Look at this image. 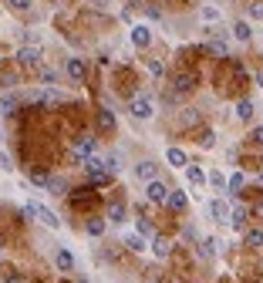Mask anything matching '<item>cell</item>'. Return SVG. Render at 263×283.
Masks as SVG:
<instances>
[{"mask_svg": "<svg viewBox=\"0 0 263 283\" xmlns=\"http://www.w3.org/2000/svg\"><path fill=\"white\" fill-rule=\"evenodd\" d=\"M149 41H152V31L145 27V24H135V27H132V44L135 47H149Z\"/></svg>", "mask_w": 263, "mask_h": 283, "instance_id": "4fadbf2b", "label": "cell"}, {"mask_svg": "<svg viewBox=\"0 0 263 283\" xmlns=\"http://www.w3.org/2000/svg\"><path fill=\"white\" fill-rule=\"evenodd\" d=\"M84 229H88V236H102V233H105V219H88V226H84Z\"/></svg>", "mask_w": 263, "mask_h": 283, "instance_id": "f546056e", "label": "cell"}, {"mask_svg": "<svg viewBox=\"0 0 263 283\" xmlns=\"http://www.w3.org/2000/svg\"><path fill=\"white\" fill-rule=\"evenodd\" d=\"M17 64H24V68H41V47L37 44L17 47Z\"/></svg>", "mask_w": 263, "mask_h": 283, "instance_id": "277c9868", "label": "cell"}, {"mask_svg": "<svg viewBox=\"0 0 263 283\" xmlns=\"http://www.w3.org/2000/svg\"><path fill=\"white\" fill-rule=\"evenodd\" d=\"M243 239H246V246L260 249L263 246V229H246V233H243Z\"/></svg>", "mask_w": 263, "mask_h": 283, "instance_id": "7402d4cb", "label": "cell"}, {"mask_svg": "<svg viewBox=\"0 0 263 283\" xmlns=\"http://www.w3.org/2000/svg\"><path fill=\"white\" fill-rule=\"evenodd\" d=\"M226 185H229V189H233V193H240L243 185H246V179H243V172H233V175H229V179H226Z\"/></svg>", "mask_w": 263, "mask_h": 283, "instance_id": "83f0119b", "label": "cell"}, {"mask_svg": "<svg viewBox=\"0 0 263 283\" xmlns=\"http://www.w3.org/2000/svg\"><path fill=\"white\" fill-rule=\"evenodd\" d=\"M145 199H149V203H165V199H169V185L159 182V179L145 182Z\"/></svg>", "mask_w": 263, "mask_h": 283, "instance_id": "5b68a950", "label": "cell"}, {"mask_svg": "<svg viewBox=\"0 0 263 283\" xmlns=\"http://www.w3.org/2000/svg\"><path fill=\"white\" fill-rule=\"evenodd\" d=\"M108 219H112V223H125V203H112L108 206Z\"/></svg>", "mask_w": 263, "mask_h": 283, "instance_id": "cb8c5ba5", "label": "cell"}, {"mask_svg": "<svg viewBox=\"0 0 263 283\" xmlns=\"http://www.w3.org/2000/svg\"><path fill=\"white\" fill-rule=\"evenodd\" d=\"M152 283H159V280H152Z\"/></svg>", "mask_w": 263, "mask_h": 283, "instance_id": "f6af8a7d", "label": "cell"}, {"mask_svg": "<svg viewBox=\"0 0 263 283\" xmlns=\"http://www.w3.org/2000/svg\"><path fill=\"white\" fill-rule=\"evenodd\" d=\"M128 112L135 115V118H152V115H155V108H152V98H145V95H138V98H132V105H128Z\"/></svg>", "mask_w": 263, "mask_h": 283, "instance_id": "8992f818", "label": "cell"}, {"mask_svg": "<svg viewBox=\"0 0 263 283\" xmlns=\"http://www.w3.org/2000/svg\"><path fill=\"white\" fill-rule=\"evenodd\" d=\"M125 246L132 249V253H145V239L138 236V233H128V236H125Z\"/></svg>", "mask_w": 263, "mask_h": 283, "instance_id": "603a6c76", "label": "cell"}, {"mask_svg": "<svg viewBox=\"0 0 263 283\" xmlns=\"http://www.w3.org/2000/svg\"><path fill=\"white\" fill-rule=\"evenodd\" d=\"M47 179H51L47 172H31V182H34V185H47Z\"/></svg>", "mask_w": 263, "mask_h": 283, "instance_id": "d590c367", "label": "cell"}, {"mask_svg": "<svg viewBox=\"0 0 263 283\" xmlns=\"http://www.w3.org/2000/svg\"><path fill=\"white\" fill-rule=\"evenodd\" d=\"M155 175H159V165H155V162H149V159L135 162V179H142V182H152Z\"/></svg>", "mask_w": 263, "mask_h": 283, "instance_id": "52a82bcc", "label": "cell"}, {"mask_svg": "<svg viewBox=\"0 0 263 283\" xmlns=\"http://www.w3.org/2000/svg\"><path fill=\"white\" fill-rule=\"evenodd\" d=\"M84 172H88V179L98 182V185H105V182L112 179V175H108V169H105V159H98V155H92V159L84 162Z\"/></svg>", "mask_w": 263, "mask_h": 283, "instance_id": "3957f363", "label": "cell"}, {"mask_svg": "<svg viewBox=\"0 0 263 283\" xmlns=\"http://www.w3.org/2000/svg\"><path fill=\"white\" fill-rule=\"evenodd\" d=\"M229 209H233V206H229L226 199H213V203H209V216H213L216 223H229Z\"/></svg>", "mask_w": 263, "mask_h": 283, "instance_id": "9c48e42d", "label": "cell"}, {"mask_svg": "<svg viewBox=\"0 0 263 283\" xmlns=\"http://www.w3.org/2000/svg\"><path fill=\"white\" fill-rule=\"evenodd\" d=\"M95 7H108V4H112V0H92Z\"/></svg>", "mask_w": 263, "mask_h": 283, "instance_id": "60d3db41", "label": "cell"}, {"mask_svg": "<svg viewBox=\"0 0 263 283\" xmlns=\"http://www.w3.org/2000/svg\"><path fill=\"white\" fill-rule=\"evenodd\" d=\"M64 71H68L71 81H84V74H88V68H84L81 57H68V61H64Z\"/></svg>", "mask_w": 263, "mask_h": 283, "instance_id": "ba28073f", "label": "cell"}, {"mask_svg": "<svg viewBox=\"0 0 263 283\" xmlns=\"http://www.w3.org/2000/svg\"><path fill=\"white\" fill-rule=\"evenodd\" d=\"M216 239L209 236V239H203V243H199V256H203V260H213V256H216Z\"/></svg>", "mask_w": 263, "mask_h": 283, "instance_id": "d6986e66", "label": "cell"}, {"mask_svg": "<svg viewBox=\"0 0 263 283\" xmlns=\"http://www.w3.org/2000/svg\"><path fill=\"white\" fill-rule=\"evenodd\" d=\"M209 51H213V54H219V57H226V41H223V37H213V41H209Z\"/></svg>", "mask_w": 263, "mask_h": 283, "instance_id": "f1b7e54d", "label": "cell"}, {"mask_svg": "<svg viewBox=\"0 0 263 283\" xmlns=\"http://www.w3.org/2000/svg\"><path fill=\"white\" fill-rule=\"evenodd\" d=\"M250 142H253V145H263V125L250 132Z\"/></svg>", "mask_w": 263, "mask_h": 283, "instance_id": "8d00e7d4", "label": "cell"}, {"mask_svg": "<svg viewBox=\"0 0 263 283\" xmlns=\"http://www.w3.org/2000/svg\"><path fill=\"white\" fill-rule=\"evenodd\" d=\"M186 179H189V182L196 185V189H199V185L206 182V172L199 169V165H186Z\"/></svg>", "mask_w": 263, "mask_h": 283, "instance_id": "ac0fdd59", "label": "cell"}, {"mask_svg": "<svg viewBox=\"0 0 263 283\" xmlns=\"http://www.w3.org/2000/svg\"><path fill=\"white\" fill-rule=\"evenodd\" d=\"M165 206H169L172 213H186L189 199H186V193H179V189H169V199H165Z\"/></svg>", "mask_w": 263, "mask_h": 283, "instance_id": "7c38bea8", "label": "cell"}, {"mask_svg": "<svg viewBox=\"0 0 263 283\" xmlns=\"http://www.w3.org/2000/svg\"><path fill=\"white\" fill-rule=\"evenodd\" d=\"M41 84H44V88H54V81H57V71L54 68H44V64H41Z\"/></svg>", "mask_w": 263, "mask_h": 283, "instance_id": "484cf974", "label": "cell"}, {"mask_svg": "<svg viewBox=\"0 0 263 283\" xmlns=\"http://www.w3.org/2000/svg\"><path fill=\"white\" fill-rule=\"evenodd\" d=\"M246 216H250V209H246V206H233V209H229V226L243 229V226H246Z\"/></svg>", "mask_w": 263, "mask_h": 283, "instance_id": "9a60e30c", "label": "cell"}, {"mask_svg": "<svg viewBox=\"0 0 263 283\" xmlns=\"http://www.w3.org/2000/svg\"><path fill=\"white\" fill-rule=\"evenodd\" d=\"M71 155H74V162L84 165V162L95 155V135H78L74 142H71Z\"/></svg>", "mask_w": 263, "mask_h": 283, "instance_id": "7a4b0ae2", "label": "cell"}, {"mask_svg": "<svg viewBox=\"0 0 263 283\" xmlns=\"http://www.w3.org/2000/svg\"><path fill=\"white\" fill-rule=\"evenodd\" d=\"M199 145H203V148H213V145H216V135H213V132H203V135H199Z\"/></svg>", "mask_w": 263, "mask_h": 283, "instance_id": "e575fe53", "label": "cell"}, {"mask_svg": "<svg viewBox=\"0 0 263 283\" xmlns=\"http://www.w3.org/2000/svg\"><path fill=\"white\" fill-rule=\"evenodd\" d=\"M233 37H236V41H250V37H253L250 24H246V21H240L236 27H233Z\"/></svg>", "mask_w": 263, "mask_h": 283, "instance_id": "4316f807", "label": "cell"}, {"mask_svg": "<svg viewBox=\"0 0 263 283\" xmlns=\"http://www.w3.org/2000/svg\"><path fill=\"white\" fill-rule=\"evenodd\" d=\"M47 189H51V196H64L68 193V182L61 179V175H51V179H47Z\"/></svg>", "mask_w": 263, "mask_h": 283, "instance_id": "44dd1931", "label": "cell"}, {"mask_svg": "<svg viewBox=\"0 0 263 283\" xmlns=\"http://www.w3.org/2000/svg\"><path fill=\"white\" fill-rule=\"evenodd\" d=\"M0 108H4V115H11L14 108H17V98H14V95H7V98L0 102Z\"/></svg>", "mask_w": 263, "mask_h": 283, "instance_id": "836d02e7", "label": "cell"}, {"mask_svg": "<svg viewBox=\"0 0 263 283\" xmlns=\"http://www.w3.org/2000/svg\"><path fill=\"white\" fill-rule=\"evenodd\" d=\"M54 266L61 273H71V270H74V256H71L68 249H57V253H54Z\"/></svg>", "mask_w": 263, "mask_h": 283, "instance_id": "5bb4252c", "label": "cell"}, {"mask_svg": "<svg viewBox=\"0 0 263 283\" xmlns=\"http://www.w3.org/2000/svg\"><path fill=\"white\" fill-rule=\"evenodd\" d=\"M95 122H98V128H102V132H115V115L108 112V108H98Z\"/></svg>", "mask_w": 263, "mask_h": 283, "instance_id": "2e32d148", "label": "cell"}, {"mask_svg": "<svg viewBox=\"0 0 263 283\" xmlns=\"http://www.w3.org/2000/svg\"><path fill=\"white\" fill-rule=\"evenodd\" d=\"M152 253H155L159 260H165V256L172 253V243H169L165 236H155V239H152Z\"/></svg>", "mask_w": 263, "mask_h": 283, "instance_id": "e0dca14e", "label": "cell"}, {"mask_svg": "<svg viewBox=\"0 0 263 283\" xmlns=\"http://www.w3.org/2000/svg\"><path fill=\"white\" fill-rule=\"evenodd\" d=\"M253 213H256V216L263 219V203H256V206H253Z\"/></svg>", "mask_w": 263, "mask_h": 283, "instance_id": "ab89813d", "label": "cell"}, {"mask_svg": "<svg viewBox=\"0 0 263 283\" xmlns=\"http://www.w3.org/2000/svg\"><path fill=\"white\" fill-rule=\"evenodd\" d=\"M236 118H240V122H250V118H253V102H250V98L236 102Z\"/></svg>", "mask_w": 263, "mask_h": 283, "instance_id": "ffe728a7", "label": "cell"}, {"mask_svg": "<svg viewBox=\"0 0 263 283\" xmlns=\"http://www.w3.org/2000/svg\"><path fill=\"white\" fill-rule=\"evenodd\" d=\"M253 78L260 81V88H263V68H260V71H256V74H253Z\"/></svg>", "mask_w": 263, "mask_h": 283, "instance_id": "b9f144b4", "label": "cell"}, {"mask_svg": "<svg viewBox=\"0 0 263 283\" xmlns=\"http://www.w3.org/2000/svg\"><path fill=\"white\" fill-rule=\"evenodd\" d=\"M206 182H209V185H216V189H223V185H226L223 172H209V175H206Z\"/></svg>", "mask_w": 263, "mask_h": 283, "instance_id": "1f68e13d", "label": "cell"}, {"mask_svg": "<svg viewBox=\"0 0 263 283\" xmlns=\"http://www.w3.org/2000/svg\"><path fill=\"white\" fill-rule=\"evenodd\" d=\"M7 283H24V280H21V276H11V280H7Z\"/></svg>", "mask_w": 263, "mask_h": 283, "instance_id": "7bdbcfd3", "label": "cell"}, {"mask_svg": "<svg viewBox=\"0 0 263 283\" xmlns=\"http://www.w3.org/2000/svg\"><path fill=\"white\" fill-rule=\"evenodd\" d=\"M0 172H14V159L7 152H0Z\"/></svg>", "mask_w": 263, "mask_h": 283, "instance_id": "d6a6232c", "label": "cell"}, {"mask_svg": "<svg viewBox=\"0 0 263 283\" xmlns=\"http://www.w3.org/2000/svg\"><path fill=\"white\" fill-rule=\"evenodd\" d=\"M135 233H138V236H142V239H155V229H152V223H149V219H145V216H142V219H138V223H135Z\"/></svg>", "mask_w": 263, "mask_h": 283, "instance_id": "d4e9b609", "label": "cell"}, {"mask_svg": "<svg viewBox=\"0 0 263 283\" xmlns=\"http://www.w3.org/2000/svg\"><path fill=\"white\" fill-rule=\"evenodd\" d=\"M216 17H219L216 7H203V21H216Z\"/></svg>", "mask_w": 263, "mask_h": 283, "instance_id": "74e56055", "label": "cell"}, {"mask_svg": "<svg viewBox=\"0 0 263 283\" xmlns=\"http://www.w3.org/2000/svg\"><path fill=\"white\" fill-rule=\"evenodd\" d=\"M81 283H88V280H81Z\"/></svg>", "mask_w": 263, "mask_h": 283, "instance_id": "ee69618b", "label": "cell"}, {"mask_svg": "<svg viewBox=\"0 0 263 283\" xmlns=\"http://www.w3.org/2000/svg\"><path fill=\"white\" fill-rule=\"evenodd\" d=\"M7 7L14 14H24V11H31V0H7Z\"/></svg>", "mask_w": 263, "mask_h": 283, "instance_id": "4dcf8cb0", "label": "cell"}, {"mask_svg": "<svg viewBox=\"0 0 263 283\" xmlns=\"http://www.w3.org/2000/svg\"><path fill=\"white\" fill-rule=\"evenodd\" d=\"M165 162H169L172 169H186V165H189V159H186V152L179 145H169V148H165Z\"/></svg>", "mask_w": 263, "mask_h": 283, "instance_id": "30bf717a", "label": "cell"}, {"mask_svg": "<svg viewBox=\"0 0 263 283\" xmlns=\"http://www.w3.org/2000/svg\"><path fill=\"white\" fill-rule=\"evenodd\" d=\"M250 14L256 17V21H263V4H253V11H250Z\"/></svg>", "mask_w": 263, "mask_h": 283, "instance_id": "f35d334b", "label": "cell"}, {"mask_svg": "<svg viewBox=\"0 0 263 283\" xmlns=\"http://www.w3.org/2000/svg\"><path fill=\"white\" fill-rule=\"evenodd\" d=\"M196 88V74L193 71H183V74H176V95H189Z\"/></svg>", "mask_w": 263, "mask_h": 283, "instance_id": "8fae6325", "label": "cell"}, {"mask_svg": "<svg viewBox=\"0 0 263 283\" xmlns=\"http://www.w3.org/2000/svg\"><path fill=\"white\" fill-rule=\"evenodd\" d=\"M24 216H27V219H37V223H44L47 229H61V219H57L47 206L34 203V199H31V203H24Z\"/></svg>", "mask_w": 263, "mask_h": 283, "instance_id": "6da1fadb", "label": "cell"}]
</instances>
